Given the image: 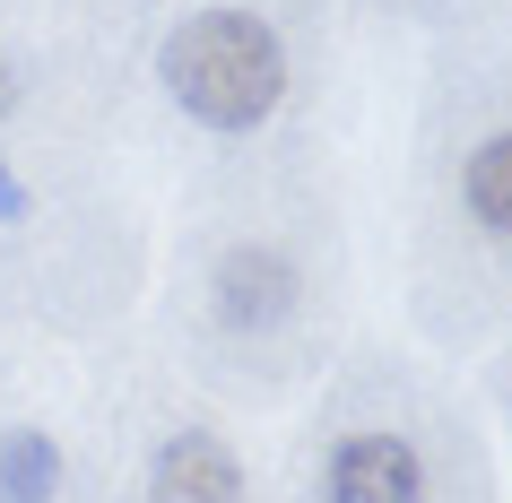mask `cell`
<instances>
[{"instance_id": "6da1fadb", "label": "cell", "mask_w": 512, "mask_h": 503, "mask_svg": "<svg viewBox=\"0 0 512 503\" xmlns=\"http://www.w3.org/2000/svg\"><path fill=\"white\" fill-rule=\"evenodd\" d=\"M157 70L174 87V105L191 122H209V131H252L287 96V53H278V35L252 9H200V18H183L165 35Z\"/></svg>"}, {"instance_id": "7a4b0ae2", "label": "cell", "mask_w": 512, "mask_h": 503, "mask_svg": "<svg viewBox=\"0 0 512 503\" xmlns=\"http://www.w3.org/2000/svg\"><path fill=\"white\" fill-rule=\"evenodd\" d=\"M417 495H426V469L400 434H348L330 460V503H417Z\"/></svg>"}, {"instance_id": "3957f363", "label": "cell", "mask_w": 512, "mask_h": 503, "mask_svg": "<svg viewBox=\"0 0 512 503\" xmlns=\"http://www.w3.org/2000/svg\"><path fill=\"white\" fill-rule=\"evenodd\" d=\"M287 304H296V269L270 243H243L217 261V321L226 330H270V321H287Z\"/></svg>"}, {"instance_id": "277c9868", "label": "cell", "mask_w": 512, "mask_h": 503, "mask_svg": "<svg viewBox=\"0 0 512 503\" xmlns=\"http://www.w3.org/2000/svg\"><path fill=\"white\" fill-rule=\"evenodd\" d=\"M148 495L157 503H243V469L217 434H174L157 451V469H148Z\"/></svg>"}, {"instance_id": "5b68a950", "label": "cell", "mask_w": 512, "mask_h": 503, "mask_svg": "<svg viewBox=\"0 0 512 503\" xmlns=\"http://www.w3.org/2000/svg\"><path fill=\"white\" fill-rule=\"evenodd\" d=\"M460 191H469V217H478L486 235H512V131L478 139V157H469V174H460Z\"/></svg>"}, {"instance_id": "8992f818", "label": "cell", "mask_w": 512, "mask_h": 503, "mask_svg": "<svg viewBox=\"0 0 512 503\" xmlns=\"http://www.w3.org/2000/svg\"><path fill=\"white\" fill-rule=\"evenodd\" d=\"M53 486H61V443L53 434H9L0 443V503H53Z\"/></svg>"}, {"instance_id": "52a82bcc", "label": "cell", "mask_w": 512, "mask_h": 503, "mask_svg": "<svg viewBox=\"0 0 512 503\" xmlns=\"http://www.w3.org/2000/svg\"><path fill=\"white\" fill-rule=\"evenodd\" d=\"M0 217H27V191H18V174L0 165Z\"/></svg>"}, {"instance_id": "ba28073f", "label": "cell", "mask_w": 512, "mask_h": 503, "mask_svg": "<svg viewBox=\"0 0 512 503\" xmlns=\"http://www.w3.org/2000/svg\"><path fill=\"white\" fill-rule=\"evenodd\" d=\"M18 105V70H9V61H0V113Z\"/></svg>"}]
</instances>
